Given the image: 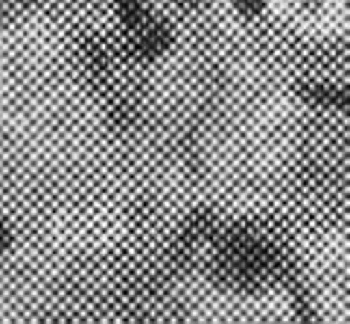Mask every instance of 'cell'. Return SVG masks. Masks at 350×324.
I'll return each mask as SVG.
<instances>
[{"mask_svg":"<svg viewBox=\"0 0 350 324\" xmlns=\"http://www.w3.org/2000/svg\"><path fill=\"white\" fill-rule=\"evenodd\" d=\"M9 243H12V234H9V228H6L3 222H0V252H3Z\"/></svg>","mask_w":350,"mask_h":324,"instance_id":"6da1fadb","label":"cell"}]
</instances>
